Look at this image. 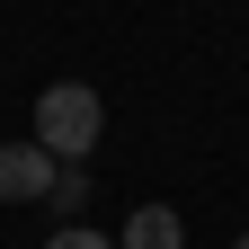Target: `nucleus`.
I'll use <instances>...</instances> for the list:
<instances>
[{
    "instance_id": "f257e3e1",
    "label": "nucleus",
    "mask_w": 249,
    "mask_h": 249,
    "mask_svg": "<svg viewBox=\"0 0 249 249\" xmlns=\"http://www.w3.org/2000/svg\"><path fill=\"white\" fill-rule=\"evenodd\" d=\"M98 124H107V107H98L89 80H53L36 98V142L53 160H89V151H98Z\"/></svg>"
},
{
    "instance_id": "f03ea898",
    "label": "nucleus",
    "mask_w": 249,
    "mask_h": 249,
    "mask_svg": "<svg viewBox=\"0 0 249 249\" xmlns=\"http://www.w3.org/2000/svg\"><path fill=\"white\" fill-rule=\"evenodd\" d=\"M53 196V151L45 142H0V205H36Z\"/></svg>"
},
{
    "instance_id": "7ed1b4c3",
    "label": "nucleus",
    "mask_w": 249,
    "mask_h": 249,
    "mask_svg": "<svg viewBox=\"0 0 249 249\" xmlns=\"http://www.w3.org/2000/svg\"><path fill=\"white\" fill-rule=\"evenodd\" d=\"M124 249H187L178 205H134V213H124Z\"/></svg>"
},
{
    "instance_id": "20e7f679",
    "label": "nucleus",
    "mask_w": 249,
    "mask_h": 249,
    "mask_svg": "<svg viewBox=\"0 0 249 249\" xmlns=\"http://www.w3.org/2000/svg\"><path fill=\"white\" fill-rule=\"evenodd\" d=\"M80 196H89V178L62 160V169H53V205H62V213H80Z\"/></svg>"
},
{
    "instance_id": "39448f33",
    "label": "nucleus",
    "mask_w": 249,
    "mask_h": 249,
    "mask_svg": "<svg viewBox=\"0 0 249 249\" xmlns=\"http://www.w3.org/2000/svg\"><path fill=\"white\" fill-rule=\"evenodd\" d=\"M45 249H116V240H107V231H89V223H62Z\"/></svg>"
},
{
    "instance_id": "423d86ee",
    "label": "nucleus",
    "mask_w": 249,
    "mask_h": 249,
    "mask_svg": "<svg viewBox=\"0 0 249 249\" xmlns=\"http://www.w3.org/2000/svg\"><path fill=\"white\" fill-rule=\"evenodd\" d=\"M231 249H249V231H240V240H231Z\"/></svg>"
}]
</instances>
